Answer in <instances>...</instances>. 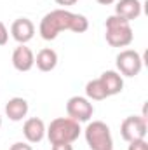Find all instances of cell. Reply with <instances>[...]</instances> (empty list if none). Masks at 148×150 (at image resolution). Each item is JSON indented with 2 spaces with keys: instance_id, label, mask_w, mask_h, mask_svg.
Returning a JSON list of instances; mask_svg holds the SVG:
<instances>
[{
  "instance_id": "22",
  "label": "cell",
  "mask_w": 148,
  "mask_h": 150,
  "mask_svg": "<svg viewBox=\"0 0 148 150\" xmlns=\"http://www.w3.org/2000/svg\"><path fill=\"white\" fill-rule=\"evenodd\" d=\"M0 127H2V115H0Z\"/></svg>"
},
{
  "instance_id": "13",
  "label": "cell",
  "mask_w": 148,
  "mask_h": 150,
  "mask_svg": "<svg viewBox=\"0 0 148 150\" xmlns=\"http://www.w3.org/2000/svg\"><path fill=\"white\" fill-rule=\"evenodd\" d=\"M35 65L40 72H52L58 67V52L51 47L40 49L35 56Z\"/></svg>"
},
{
  "instance_id": "16",
  "label": "cell",
  "mask_w": 148,
  "mask_h": 150,
  "mask_svg": "<svg viewBox=\"0 0 148 150\" xmlns=\"http://www.w3.org/2000/svg\"><path fill=\"white\" fill-rule=\"evenodd\" d=\"M127 150H148V143L147 140H134V142H129V147Z\"/></svg>"
},
{
  "instance_id": "4",
  "label": "cell",
  "mask_w": 148,
  "mask_h": 150,
  "mask_svg": "<svg viewBox=\"0 0 148 150\" xmlns=\"http://www.w3.org/2000/svg\"><path fill=\"white\" fill-rule=\"evenodd\" d=\"M85 142L91 150H113V138L110 127L103 120H92L84 129Z\"/></svg>"
},
{
  "instance_id": "15",
  "label": "cell",
  "mask_w": 148,
  "mask_h": 150,
  "mask_svg": "<svg viewBox=\"0 0 148 150\" xmlns=\"http://www.w3.org/2000/svg\"><path fill=\"white\" fill-rule=\"evenodd\" d=\"M85 98L91 100V101H103V100L110 98L99 77L98 79H92V80H89L85 84Z\"/></svg>"
},
{
  "instance_id": "3",
  "label": "cell",
  "mask_w": 148,
  "mask_h": 150,
  "mask_svg": "<svg viewBox=\"0 0 148 150\" xmlns=\"http://www.w3.org/2000/svg\"><path fill=\"white\" fill-rule=\"evenodd\" d=\"M80 124L70 117H56L45 127V136L51 143H73L80 136Z\"/></svg>"
},
{
  "instance_id": "18",
  "label": "cell",
  "mask_w": 148,
  "mask_h": 150,
  "mask_svg": "<svg viewBox=\"0 0 148 150\" xmlns=\"http://www.w3.org/2000/svg\"><path fill=\"white\" fill-rule=\"evenodd\" d=\"M9 150H33V147H32L28 142H16V143L11 145Z\"/></svg>"
},
{
  "instance_id": "11",
  "label": "cell",
  "mask_w": 148,
  "mask_h": 150,
  "mask_svg": "<svg viewBox=\"0 0 148 150\" xmlns=\"http://www.w3.org/2000/svg\"><path fill=\"white\" fill-rule=\"evenodd\" d=\"M143 12L141 0H117L115 2V14L127 19L129 23L132 19H138Z\"/></svg>"
},
{
  "instance_id": "12",
  "label": "cell",
  "mask_w": 148,
  "mask_h": 150,
  "mask_svg": "<svg viewBox=\"0 0 148 150\" xmlns=\"http://www.w3.org/2000/svg\"><path fill=\"white\" fill-rule=\"evenodd\" d=\"M28 110H30V105L25 98L21 96H14L11 98L7 103H5V115L9 117V120L12 122H19L23 120L26 115H28Z\"/></svg>"
},
{
  "instance_id": "10",
  "label": "cell",
  "mask_w": 148,
  "mask_h": 150,
  "mask_svg": "<svg viewBox=\"0 0 148 150\" xmlns=\"http://www.w3.org/2000/svg\"><path fill=\"white\" fill-rule=\"evenodd\" d=\"M23 134L28 143H40L45 138V124L38 117H30L23 124Z\"/></svg>"
},
{
  "instance_id": "21",
  "label": "cell",
  "mask_w": 148,
  "mask_h": 150,
  "mask_svg": "<svg viewBox=\"0 0 148 150\" xmlns=\"http://www.w3.org/2000/svg\"><path fill=\"white\" fill-rule=\"evenodd\" d=\"M98 4H101V5H111V4H115L117 0H96Z\"/></svg>"
},
{
  "instance_id": "9",
  "label": "cell",
  "mask_w": 148,
  "mask_h": 150,
  "mask_svg": "<svg viewBox=\"0 0 148 150\" xmlns=\"http://www.w3.org/2000/svg\"><path fill=\"white\" fill-rule=\"evenodd\" d=\"M11 35L18 44H28L35 37V25L28 18H18L11 25Z\"/></svg>"
},
{
  "instance_id": "17",
  "label": "cell",
  "mask_w": 148,
  "mask_h": 150,
  "mask_svg": "<svg viewBox=\"0 0 148 150\" xmlns=\"http://www.w3.org/2000/svg\"><path fill=\"white\" fill-rule=\"evenodd\" d=\"M7 42H9V30H7V26L0 21V47L5 45Z\"/></svg>"
},
{
  "instance_id": "6",
  "label": "cell",
  "mask_w": 148,
  "mask_h": 150,
  "mask_svg": "<svg viewBox=\"0 0 148 150\" xmlns=\"http://www.w3.org/2000/svg\"><path fill=\"white\" fill-rule=\"evenodd\" d=\"M148 131V119L141 115H129L120 124V136L129 143L134 140H143Z\"/></svg>"
},
{
  "instance_id": "20",
  "label": "cell",
  "mask_w": 148,
  "mask_h": 150,
  "mask_svg": "<svg viewBox=\"0 0 148 150\" xmlns=\"http://www.w3.org/2000/svg\"><path fill=\"white\" fill-rule=\"evenodd\" d=\"M58 5H63V7H68V5H75L78 0H54Z\"/></svg>"
},
{
  "instance_id": "5",
  "label": "cell",
  "mask_w": 148,
  "mask_h": 150,
  "mask_svg": "<svg viewBox=\"0 0 148 150\" xmlns=\"http://www.w3.org/2000/svg\"><path fill=\"white\" fill-rule=\"evenodd\" d=\"M117 72L122 77H136L143 68V58L134 49H124L115 58Z\"/></svg>"
},
{
  "instance_id": "14",
  "label": "cell",
  "mask_w": 148,
  "mask_h": 150,
  "mask_svg": "<svg viewBox=\"0 0 148 150\" xmlns=\"http://www.w3.org/2000/svg\"><path fill=\"white\" fill-rule=\"evenodd\" d=\"M101 82L108 93V96H115V94H120L122 89H124V77L115 72V70H106L101 74Z\"/></svg>"
},
{
  "instance_id": "7",
  "label": "cell",
  "mask_w": 148,
  "mask_h": 150,
  "mask_svg": "<svg viewBox=\"0 0 148 150\" xmlns=\"http://www.w3.org/2000/svg\"><path fill=\"white\" fill-rule=\"evenodd\" d=\"M92 113H94V105L85 96H72L66 101V115L70 119L77 120L78 124L80 122H89Z\"/></svg>"
},
{
  "instance_id": "19",
  "label": "cell",
  "mask_w": 148,
  "mask_h": 150,
  "mask_svg": "<svg viewBox=\"0 0 148 150\" xmlns=\"http://www.w3.org/2000/svg\"><path fill=\"white\" fill-rule=\"evenodd\" d=\"M52 150H73L72 143H51Z\"/></svg>"
},
{
  "instance_id": "8",
  "label": "cell",
  "mask_w": 148,
  "mask_h": 150,
  "mask_svg": "<svg viewBox=\"0 0 148 150\" xmlns=\"http://www.w3.org/2000/svg\"><path fill=\"white\" fill-rule=\"evenodd\" d=\"M12 67L18 72H30L35 67V54L26 44H19L12 51Z\"/></svg>"
},
{
  "instance_id": "2",
  "label": "cell",
  "mask_w": 148,
  "mask_h": 150,
  "mask_svg": "<svg viewBox=\"0 0 148 150\" xmlns=\"http://www.w3.org/2000/svg\"><path fill=\"white\" fill-rule=\"evenodd\" d=\"M105 38L111 47H127L134 38L131 23L117 14L108 16L105 21Z\"/></svg>"
},
{
  "instance_id": "1",
  "label": "cell",
  "mask_w": 148,
  "mask_h": 150,
  "mask_svg": "<svg viewBox=\"0 0 148 150\" xmlns=\"http://www.w3.org/2000/svg\"><path fill=\"white\" fill-rule=\"evenodd\" d=\"M89 28V19L84 14H77L66 9H54L47 12L38 26V33L44 40H54L61 32H73V33H84Z\"/></svg>"
}]
</instances>
